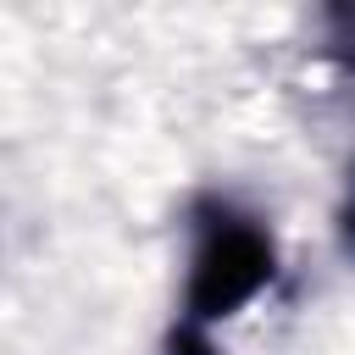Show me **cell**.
<instances>
[{"mask_svg": "<svg viewBox=\"0 0 355 355\" xmlns=\"http://www.w3.org/2000/svg\"><path fill=\"white\" fill-rule=\"evenodd\" d=\"M261 272H266V244H261L250 227H222V233L205 244V255H200V288H194V300L205 305L200 316L244 300V294L261 283Z\"/></svg>", "mask_w": 355, "mask_h": 355, "instance_id": "cell-1", "label": "cell"}]
</instances>
